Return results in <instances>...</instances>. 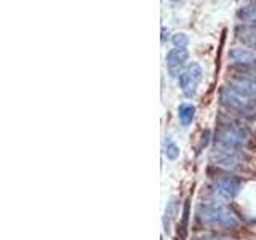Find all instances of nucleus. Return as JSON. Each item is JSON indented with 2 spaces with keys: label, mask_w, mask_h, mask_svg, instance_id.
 <instances>
[{
  "label": "nucleus",
  "mask_w": 256,
  "mask_h": 240,
  "mask_svg": "<svg viewBox=\"0 0 256 240\" xmlns=\"http://www.w3.org/2000/svg\"><path fill=\"white\" fill-rule=\"evenodd\" d=\"M248 141V134L244 126L237 124H226L221 125L216 132V144L232 150H242V148Z\"/></svg>",
  "instance_id": "2"
},
{
  "label": "nucleus",
  "mask_w": 256,
  "mask_h": 240,
  "mask_svg": "<svg viewBox=\"0 0 256 240\" xmlns=\"http://www.w3.org/2000/svg\"><path fill=\"white\" fill-rule=\"evenodd\" d=\"M229 58L240 68H252L256 64V53L248 48H232L229 52Z\"/></svg>",
  "instance_id": "9"
},
{
  "label": "nucleus",
  "mask_w": 256,
  "mask_h": 240,
  "mask_svg": "<svg viewBox=\"0 0 256 240\" xmlns=\"http://www.w3.org/2000/svg\"><path fill=\"white\" fill-rule=\"evenodd\" d=\"M197 240H229L228 237H222L220 234H204L197 237Z\"/></svg>",
  "instance_id": "15"
},
{
  "label": "nucleus",
  "mask_w": 256,
  "mask_h": 240,
  "mask_svg": "<svg viewBox=\"0 0 256 240\" xmlns=\"http://www.w3.org/2000/svg\"><path fill=\"white\" fill-rule=\"evenodd\" d=\"M194 116H196V108L192 106V104H181L178 108V118L182 126H188L192 120H194Z\"/></svg>",
  "instance_id": "11"
},
{
  "label": "nucleus",
  "mask_w": 256,
  "mask_h": 240,
  "mask_svg": "<svg viewBox=\"0 0 256 240\" xmlns=\"http://www.w3.org/2000/svg\"><path fill=\"white\" fill-rule=\"evenodd\" d=\"M220 100H221V104L224 108H228L229 110L236 112V114H238V116L250 117L254 112V101L256 100H250V98H246V96L237 93L236 90H232L229 85L221 88Z\"/></svg>",
  "instance_id": "4"
},
{
  "label": "nucleus",
  "mask_w": 256,
  "mask_h": 240,
  "mask_svg": "<svg viewBox=\"0 0 256 240\" xmlns=\"http://www.w3.org/2000/svg\"><path fill=\"white\" fill-rule=\"evenodd\" d=\"M229 86L232 88V90H236L237 93L246 96V98L256 100V80L254 78L238 74V76L230 77Z\"/></svg>",
  "instance_id": "7"
},
{
  "label": "nucleus",
  "mask_w": 256,
  "mask_h": 240,
  "mask_svg": "<svg viewBox=\"0 0 256 240\" xmlns=\"http://www.w3.org/2000/svg\"><path fill=\"white\" fill-rule=\"evenodd\" d=\"M240 190V180L236 176H220L210 184V196L216 204H228Z\"/></svg>",
  "instance_id": "3"
},
{
  "label": "nucleus",
  "mask_w": 256,
  "mask_h": 240,
  "mask_svg": "<svg viewBox=\"0 0 256 240\" xmlns=\"http://www.w3.org/2000/svg\"><path fill=\"white\" fill-rule=\"evenodd\" d=\"M210 158L214 166H220L222 170L232 172V170H236V168H238V165H240V150L226 149V148L216 144L214 149L212 150Z\"/></svg>",
  "instance_id": "5"
},
{
  "label": "nucleus",
  "mask_w": 256,
  "mask_h": 240,
  "mask_svg": "<svg viewBox=\"0 0 256 240\" xmlns=\"http://www.w3.org/2000/svg\"><path fill=\"white\" fill-rule=\"evenodd\" d=\"M238 18L246 22H256V5H248V6L240 8Z\"/></svg>",
  "instance_id": "13"
},
{
  "label": "nucleus",
  "mask_w": 256,
  "mask_h": 240,
  "mask_svg": "<svg viewBox=\"0 0 256 240\" xmlns=\"http://www.w3.org/2000/svg\"><path fill=\"white\" fill-rule=\"evenodd\" d=\"M208 141H210V132H204V134H202V146H206L208 144Z\"/></svg>",
  "instance_id": "16"
},
{
  "label": "nucleus",
  "mask_w": 256,
  "mask_h": 240,
  "mask_svg": "<svg viewBox=\"0 0 256 240\" xmlns=\"http://www.w3.org/2000/svg\"><path fill=\"white\" fill-rule=\"evenodd\" d=\"M172 40H173L174 48H186V45H188V36L186 34H174Z\"/></svg>",
  "instance_id": "14"
},
{
  "label": "nucleus",
  "mask_w": 256,
  "mask_h": 240,
  "mask_svg": "<svg viewBox=\"0 0 256 240\" xmlns=\"http://www.w3.org/2000/svg\"><path fill=\"white\" fill-rule=\"evenodd\" d=\"M162 146H164V154L166 156V158L174 160L180 156V148L176 146V142L172 140V136H164Z\"/></svg>",
  "instance_id": "12"
},
{
  "label": "nucleus",
  "mask_w": 256,
  "mask_h": 240,
  "mask_svg": "<svg viewBox=\"0 0 256 240\" xmlns=\"http://www.w3.org/2000/svg\"><path fill=\"white\" fill-rule=\"evenodd\" d=\"M188 50L186 48H173V50L168 52L166 54V66H168V70H170V74L174 77L181 74V68L184 66V62L188 61Z\"/></svg>",
  "instance_id": "8"
},
{
  "label": "nucleus",
  "mask_w": 256,
  "mask_h": 240,
  "mask_svg": "<svg viewBox=\"0 0 256 240\" xmlns=\"http://www.w3.org/2000/svg\"><path fill=\"white\" fill-rule=\"evenodd\" d=\"M236 34L244 44L256 48V26H252V24H242V26L237 28Z\"/></svg>",
  "instance_id": "10"
},
{
  "label": "nucleus",
  "mask_w": 256,
  "mask_h": 240,
  "mask_svg": "<svg viewBox=\"0 0 256 240\" xmlns=\"http://www.w3.org/2000/svg\"><path fill=\"white\" fill-rule=\"evenodd\" d=\"M172 2H178V0H172Z\"/></svg>",
  "instance_id": "17"
},
{
  "label": "nucleus",
  "mask_w": 256,
  "mask_h": 240,
  "mask_svg": "<svg viewBox=\"0 0 256 240\" xmlns=\"http://www.w3.org/2000/svg\"><path fill=\"white\" fill-rule=\"evenodd\" d=\"M200 78H202V68H200L197 62L188 64L186 69H182V72L178 77L181 92L186 96H194L197 92Z\"/></svg>",
  "instance_id": "6"
},
{
  "label": "nucleus",
  "mask_w": 256,
  "mask_h": 240,
  "mask_svg": "<svg viewBox=\"0 0 256 240\" xmlns=\"http://www.w3.org/2000/svg\"><path fill=\"white\" fill-rule=\"evenodd\" d=\"M196 218L200 224L213 229H226V230H234L238 228V218L228 210L222 204L216 202H206L200 204L196 210Z\"/></svg>",
  "instance_id": "1"
}]
</instances>
